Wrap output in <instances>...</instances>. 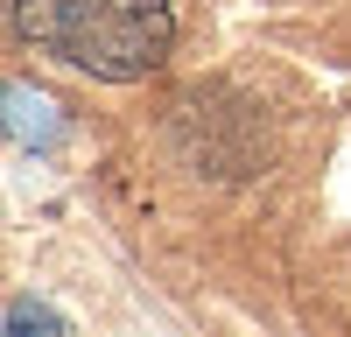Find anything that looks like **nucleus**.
Listing matches in <instances>:
<instances>
[{
  "instance_id": "obj_2",
  "label": "nucleus",
  "mask_w": 351,
  "mask_h": 337,
  "mask_svg": "<svg viewBox=\"0 0 351 337\" xmlns=\"http://www.w3.org/2000/svg\"><path fill=\"white\" fill-rule=\"evenodd\" d=\"M8 140L14 148H56L64 140V120H56V99L28 92V84H8Z\"/></svg>"
},
{
  "instance_id": "obj_3",
  "label": "nucleus",
  "mask_w": 351,
  "mask_h": 337,
  "mask_svg": "<svg viewBox=\"0 0 351 337\" xmlns=\"http://www.w3.org/2000/svg\"><path fill=\"white\" fill-rule=\"evenodd\" d=\"M8 330H49V337H64L71 323L56 316V309H43V302H28V295H14V302H8Z\"/></svg>"
},
{
  "instance_id": "obj_1",
  "label": "nucleus",
  "mask_w": 351,
  "mask_h": 337,
  "mask_svg": "<svg viewBox=\"0 0 351 337\" xmlns=\"http://www.w3.org/2000/svg\"><path fill=\"white\" fill-rule=\"evenodd\" d=\"M8 28L99 84H141L176 49L169 0H8Z\"/></svg>"
}]
</instances>
